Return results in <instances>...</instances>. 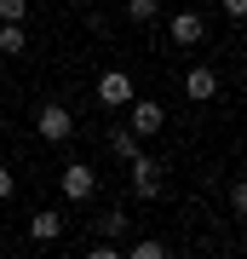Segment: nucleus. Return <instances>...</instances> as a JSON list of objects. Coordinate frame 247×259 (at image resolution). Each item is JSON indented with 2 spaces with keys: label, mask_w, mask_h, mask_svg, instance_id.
<instances>
[{
  "label": "nucleus",
  "mask_w": 247,
  "mask_h": 259,
  "mask_svg": "<svg viewBox=\"0 0 247 259\" xmlns=\"http://www.w3.org/2000/svg\"><path fill=\"white\" fill-rule=\"evenodd\" d=\"M127 173H132V196H138V202H156V196H161V167L150 161L144 150L132 156V167H127Z\"/></svg>",
  "instance_id": "f257e3e1"
},
{
  "label": "nucleus",
  "mask_w": 247,
  "mask_h": 259,
  "mask_svg": "<svg viewBox=\"0 0 247 259\" xmlns=\"http://www.w3.org/2000/svg\"><path fill=\"white\" fill-rule=\"evenodd\" d=\"M35 127H40V139H46V144H64L69 133H75V115L64 110V104H40V115H35Z\"/></svg>",
  "instance_id": "f03ea898"
},
{
  "label": "nucleus",
  "mask_w": 247,
  "mask_h": 259,
  "mask_svg": "<svg viewBox=\"0 0 247 259\" xmlns=\"http://www.w3.org/2000/svg\"><path fill=\"white\" fill-rule=\"evenodd\" d=\"M132 75L127 69H104L98 75V104H110V110H121V104H132Z\"/></svg>",
  "instance_id": "7ed1b4c3"
},
{
  "label": "nucleus",
  "mask_w": 247,
  "mask_h": 259,
  "mask_svg": "<svg viewBox=\"0 0 247 259\" xmlns=\"http://www.w3.org/2000/svg\"><path fill=\"white\" fill-rule=\"evenodd\" d=\"M58 185H64V196H69V202H92V190H98V173H92L86 161H69Z\"/></svg>",
  "instance_id": "20e7f679"
},
{
  "label": "nucleus",
  "mask_w": 247,
  "mask_h": 259,
  "mask_svg": "<svg viewBox=\"0 0 247 259\" xmlns=\"http://www.w3.org/2000/svg\"><path fill=\"white\" fill-rule=\"evenodd\" d=\"M167 35H173L178 47H202V40H207V23H202V12H178V18L167 23Z\"/></svg>",
  "instance_id": "39448f33"
},
{
  "label": "nucleus",
  "mask_w": 247,
  "mask_h": 259,
  "mask_svg": "<svg viewBox=\"0 0 247 259\" xmlns=\"http://www.w3.org/2000/svg\"><path fill=\"white\" fill-rule=\"evenodd\" d=\"M161 121H167V110H161L156 98H132V133H138V139L161 133Z\"/></svg>",
  "instance_id": "423d86ee"
},
{
  "label": "nucleus",
  "mask_w": 247,
  "mask_h": 259,
  "mask_svg": "<svg viewBox=\"0 0 247 259\" xmlns=\"http://www.w3.org/2000/svg\"><path fill=\"white\" fill-rule=\"evenodd\" d=\"M213 93H219V75H213L207 64H195V69H184V98H195V104H207Z\"/></svg>",
  "instance_id": "0eeeda50"
},
{
  "label": "nucleus",
  "mask_w": 247,
  "mask_h": 259,
  "mask_svg": "<svg viewBox=\"0 0 247 259\" xmlns=\"http://www.w3.org/2000/svg\"><path fill=\"white\" fill-rule=\"evenodd\" d=\"M58 231H64L58 213H35V219H29V236H35V242H58Z\"/></svg>",
  "instance_id": "6e6552de"
},
{
  "label": "nucleus",
  "mask_w": 247,
  "mask_h": 259,
  "mask_svg": "<svg viewBox=\"0 0 247 259\" xmlns=\"http://www.w3.org/2000/svg\"><path fill=\"white\" fill-rule=\"evenodd\" d=\"M110 150H115L121 161H132V156H138V133H132V127H115V133H110Z\"/></svg>",
  "instance_id": "1a4fd4ad"
},
{
  "label": "nucleus",
  "mask_w": 247,
  "mask_h": 259,
  "mask_svg": "<svg viewBox=\"0 0 247 259\" xmlns=\"http://www.w3.org/2000/svg\"><path fill=\"white\" fill-rule=\"evenodd\" d=\"M29 47V35H23V23H0V52H12V58H18Z\"/></svg>",
  "instance_id": "9d476101"
},
{
  "label": "nucleus",
  "mask_w": 247,
  "mask_h": 259,
  "mask_svg": "<svg viewBox=\"0 0 247 259\" xmlns=\"http://www.w3.org/2000/svg\"><path fill=\"white\" fill-rule=\"evenodd\" d=\"M98 231H104V242H121V236H127V213H104V219H98Z\"/></svg>",
  "instance_id": "9b49d317"
},
{
  "label": "nucleus",
  "mask_w": 247,
  "mask_h": 259,
  "mask_svg": "<svg viewBox=\"0 0 247 259\" xmlns=\"http://www.w3.org/2000/svg\"><path fill=\"white\" fill-rule=\"evenodd\" d=\"M127 253H132V259H167V242H156V236H138Z\"/></svg>",
  "instance_id": "f8f14e48"
},
{
  "label": "nucleus",
  "mask_w": 247,
  "mask_h": 259,
  "mask_svg": "<svg viewBox=\"0 0 247 259\" xmlns=\"http://www.w3.org/2000/svg\"><path fill=\"white\" fill-rule=\"evenodd\" d=\"M156 12H161L156 0H127V18H132V23H150V18H156Z\"/></svg>",
  "instance_id": "ddd939ff"
},
{
  "label": "nucleus",
  "mask_w": 247,
  "mask_h": 259,
  "mask_svg": "<svg viewBox=\"0 0 247 259\" xmlns=\"http://www.w3.org/2000/svg\"><path fill=\"white\" fill-rule=\"evenodd\" d=\"M23 12H29V0H0V23H23Z\"/></svg>",
  "instance_id": "4468645a"
},
{
  "label": "nucleus",
  "mask_w": 247,
  "mask_h": 259,
  "mask_svg": "<svg viewBox=\"0 0 247 259\" xmlns=\"http://www.w3.org/2000/svg\"><path fill=\"white\" fill-rule=\"evenodd\" d=\"M230 207L247 219V179H236V185H230Z\"/></svg>",
  "instance_id": "2eb2a0df"
},
{
  "label": "nucleus",
  "mask_w": 247,
  "mask_h": 259,
  "mask_svg": "<svg viewBox=\"0 0 247 259\" xmlns=\"http://www.w3.org/2000/svg\"><path fill=\"white\" fill-rule=\"evenodd\" d=\"M219 6H224V18H236V23L247 18V0H219Z\"/></svg>",
  "instance_id": "dca6fc26"
},
{
  "label": "nucleus",
  "mask_w": 247,
  "mask_h": 259,
  "mask_svg": "<svg viewBox=\"0 0 247 259\" xmlns=\"http://www.w3.org/2000/svg\"><path fill=\"white\" fill-rule=\"evenodd\" d=\"M12 190H18V179H12V173H6V167H0V202H6V196H12Z\"/></svg>",
  "instance_id": "f3484780"
},
{
  "label": "nucleus",
  "mask_w": 247,
  "mask_h": 259,
  "mask_svg": "<svg viewBox=\"0 0 247 259\" xmlns=\"http://www.w3.org/2000/svg\"><path fill=\"white\" fill-rule=\"evenodd\" d=\"M69 6H92V0H69Z\"/></svg>",
  "instance_id": "a211bd4d"
}]
</instances>
